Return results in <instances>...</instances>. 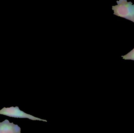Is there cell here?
<instances>
[{
    "label": "cell",
    "mask_w": 134,
    "mask_h": 133,
    "mask_svg": "<svg viewBox=\"0 0 134 133\" xmlns=\"http://www.w3.org/2000/svg\"><path fill=\"white\" fill-rule=\"evenodd\" d=\"M0 115H4L9 117L22 118H29L30 119H34L35 118L24 113L20 110L17 107H12L9 108L4 107L0 110Z\"/></svg>",
    "instance_id": "2"
},
{
    "label": "cell",
    "mask_w": 134,
    "mask_h": 133,
    "mask_svg": "<svg viewBox=\"0 0 134 133\" xmlns=\"http://www.w3.org/2000/svg\"><path fill=\"white\" fill-rule=\"evenodd\" d=\"M0 133H21L20 129L17 125L10 123L6 119L0 123Z\"/></svg>",
    "instance_id": "3"
},
{
    "label": "cell",
    "mask_w": 134,
    "mask_h": 133,
    "mask_svg": "<svg viewBox=\"0 0 134 133\" xmlns=\"http://www.w3.org/2000/svg\"><path fill=\"white\" fill-rule=\"evenodd\" d=\"M118 5L112 6L114 14L120 17L130 20L134 23V5L126 0L116 1Z\"/></svg>",
    "instance_id": "1"
},
{
    "label": "cell",
    "mask_w": 134,
    "mask_h": 133,
    "mask_svg": "<svg viewBox=\"0 0 134 133\" xmlns=\"http://www.w3.org/2000/svg\"><path fill=\"white\" fill-rule=\"evenodd\" d=\"M123 59L125 60H131L134 61V48L130 52L124 56H122Z\"/></svg>",
    "instance_id": "4"
}]
</instances>
